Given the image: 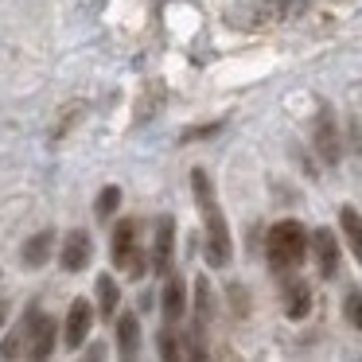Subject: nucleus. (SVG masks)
I'll return each mask as SVG.
<instances>
[{
	"label": "nucleus",
	"mask_w": 362,
	"mask_h": 362,
	"mask_svg": "<svg viewBox=\"0 0 362 362\" xmlns=\"http://www.w3.org/2000/svg\"><path fill=\"white\" fill-rule=\"evenodd\" d=\"M191 187H195V203L199 214H203V238H206V265L211 269H226L230 257H234V242H230V226L226 214L218 206V195H214V183L203 168H191Z\"/></svg>",
	"instance_id": "f257e3e1"
},
{
	"label": "nucleus",
	"mask_w": 362,
	"mask_h": 362,
	"mask_svg": "<svg viewBox=\"0 0 362 362\" xmlns=\"http://www.w3.org/2000/svg\"><path fill=\"white\" fill-rule=\"evenodd\" d=\"M265 253H269V269H273V273H292V269H300L304 257L312 253V234H308L296 218H284L269 230Z\"/></svg>",
	"instance_id": "f03ea898"
},
{
	"label": "nucleus",
	"mask_w": 362,
	"mask_h": 362,
	"mask_svg": "<svg viewBox=\"0 0 362 362\" xmlns=\"http://www.w3.org/2000/svg\"><path fill=\"white\" fill-rule=\"evenodd\" d=\"M51 351H55V323L43 312H35V308L20 320V327L0 343V354H4V358H16V354H24V358H51Z\"/></svg>",
	"instance_id": "7ed1b4c3"
},
{
	"label": "nucleus",
	"mask_w": 362,
	"mask_h": 362,
	"mask_svg": "<svg viewBox=\"0 0 362 362\" xmlns=\"http://www.w3.org/2000/svg\"><path fill=\"white\" fill-rule=\"evenodd\" d=\"M113 265L125 269V273L141 276L144 269H148V261H144V250L136 245V218H121L117 226H113V250H110Z\"/></svg>",
	"instance_id": "20e7f679"
},
{
	"label": "nucleus",
	"mask_w": 362,
	"mask_h": 362,
	"mask_svg": "<svg viewBox=\"0 0 362 362\" xmlns=\"http://www.w3.org/2000/svg\"><path fill=\"white\" fill-rule=\"evenodd\" d=\"M90 257H94L90 234L86 230H71V234L63 238V250H59V265H63L66 273H82V269L90 265Z\"/></svg>",
	"instance_id": "39448f33"
},
{
	"label": "nucleus",
	"mask_w": 362,
	"mask_h": 362,
	"mask_svg": "<svg viewBox=\"0 0 362 362\" xmlns=\"http://www.w3.org/2000/svg\"><path fill=\"white\" fill-rule=\"evenodd\" d=\"M90 323H94V308H90V300L78 296L71 304V312H66V327H63V339H66V346H71V351H78V346L86 343Z\"/></svg>",
	"instance_id": "423d86ee"
},
{
	"label": "nucleus",
	"mask_w": 362,
	"mask_h": 362,
	"mask_svg": "<svg viewBox=\"0 0 362 362\" xmlns=\"http://www.w3.org/2000/svg\"><path fill=\"white\" fill-rule=\"evenodd\" d=\"M312 253H315V265H320V276H331L339 269V238L327 226L312 230Z\"/></svg>",
	"instance_id": "0eeeda50"
},
{
	"label": "nucleus",
	"mask_w": 362,
	"mask_h": 362,
	"mask_svg": "<svg viewBox=\"0 0 362 362\" xmlns=\"http://www.w3.org/2000/svg\"><path fill=\"white\" fill-rule=\"evenodd\" d=\"M315 152H320L327 164H339V156H343V144H339V129L335 121H331V113L323 110L320 117H315Z\"/></svg>",
	"instance_id": "6e6552de"
},
{
	"label": "nucleus",
	"mask_w": 362,
	"mask_h": 362,
	"mask_svg": "<svg viewBox=\"0 0 362 362\" xmlns=\"http://www.w3.org/2000/svg\"><path fill=\"white\" fill-rule=\"evenodd\" d=\"M172 242H175V222L160 218L156 222V245H152V269L160 276H168V265H172Z\"/></svg>",
	"instance_id": "1a4fd4ad"
},
{
	"label": "nucleus",
	"mask_w": 362,
	"mask_h": 362,
	"mask_svg": "<svg viewBox=\"0 0 362 362\" xmlns=\"http://www.w3.org/2000/svg\"><path fill=\"white\" fill-rule=\"evenodd\" d=\"M141 351V320L136 312H121L117 315V354L121 358H136Z\"/></svg>",
	"instance_id": "9d476101"
},
{
	"label": "nucleus",
	"mask_w": 362,
	"mask_h": 362,
	"mask_svg": "<svg viewBox=\"0 0 362 362\" xmlns=\"http://www.w3.org/2000/svg\"><path fill=\"white\" fill-rule=\"evenodd\" d=\"M160 304H164V315H168L172 323H175V320H183V312H187V281H180V276L168 273Z\"/></svg>",
	"instance_id": "9b49d317"
},
{
	"label": "nucleus",
	"mask_w": 362,
	"mask_h": 362,
	"mask_svg": "<svg viewBox=\"0 0 362 362\" xmlns=\"http://www.w3.org/2000/svg\"><path fill=\"white\" fill-rule=\"evenodd\" d=\"M51 250H55V230H40V234H32L24 242V265L28 269H40V265H47V257H51Z\"/></svg>",
	"instance_id": "f8f14e48"
},
{
	"label": "nucleus",
	"mask_w": 362,
	"mask_h": 362,
	"mask_svg": "<svg viewBox=\"0 0 362 362\" xmlns=\"http://www.w3.org/2000/svg\"><path fill=\"white\" fill-rule=\"evenodd\" d=\"M312 312V288L308 281H288L284 284V315L288 320H304Z\"/></svg>",
	"instance_id": "ddd939ff"
},
{
	"label": "nucleus",
	"mask_w": 362,
	"mask_h": 362,
	"mask_svg": "<svg viewBox=\"0 0 362 362\" xmlns=\"http://www.w3.org/2000/svg\"><path fill=\"white\" fill-rule=\"evenodd\" d=\"M339 226H343V234H346V245H351L354 261L362 265V214L354 211V206H339Z\"/></svg>",
	"instance_id": "4468645a"
},
{
	"label": "nucleus",
	"mask_w": 362,
	"mask_h": 362,
	"mask_svg": "<svg viewBox=\"0 0 362 362\" xmlns=\"http://www.w3.org/2000/svg\"><path fill=\"white\" fill-rule=\"evenodd\" d=\"M117 304H121V288H117V281H113L110 273H102V276H98V315L113 320Z\"/></svg>",
	"instance_id": "2eb2a0df"
},
{
	"label": "nucleus",
	"mask_w": 362,
	"mask_h": 362,
	"mask_svg": "<svg viewBox=\"0 0 362 362\" xmlns=\"http://www.w3.org/2000/svg\"><path fill=\"white\" fill-rule=\"evenodd\" d=\"M117 206H121V187H102V195H98V203H94L98 218H110Z\"/></svg>",
	"instance_id": "dca6fc26"
},
{
	"label": "nucleus",
	"mask_w": 362,
	"mask_h": 362,
	"mask_svg": "<svg viewBox=\"0 0 362 362\" xmlns=\"http://www.w3.org/2000/svg\"><path fill=\"white\" fill-rule=\"evenodd\" d=\"M343 315H346V323H351V327H358V331H362V292H358V288L346 292V300H343Z\"/></svg>",
	"instance_id": "f3484780"
},
{
	"label": "nucleus",
	"mask_w": 362,
	"mask_h": 362,
	"mask_svg": "<svg viewBox=\"0 0 362 362\" xmlns=\"http://www.w3.org/2000/svg\"><path fill=\"white\" fill-rule=\"evenodd\" d=\"M160 354H164V358H180V339H172V335H168V331H164V335H160Z\"/></svg>",
	"instance_id": "a211bd4d"
},
{
	"label": "nucleus",
	"mask_w": 362,
	"mask_h": 362,
	"mask_svg": "<svg viewBox=\"0 0 362 362\" xmlns=\"http://www.w3.org/2000/svg\"><path fill=\"white\" fill-rule=\"evenodd\" d=\"M4 320H8V304L0 300V327H4Z\"/></svg>",
	"instance_id": "6ab92c4d"
}]
</instances>
